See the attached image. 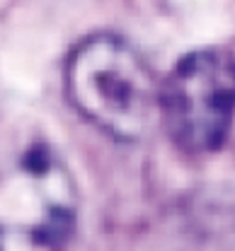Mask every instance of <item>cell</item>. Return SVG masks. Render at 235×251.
Segmentation results:
<instances>
[{
	"label": "cell",
	"instance_id": "1",
	"mask_svg": "<svg viewBox=\"0 0 235 251\" xmlns=\"http://www.w3.org/2000/svg\"><path fill=\"white\" fill-rule=\"evenodd\" d=\"M78 222V186L39 135H0V251H66Z\"/></svg>",
	"mask_w": 235,
	"mask_h": 251
},
{
	"label": "cell",
	"instance_id": "2",
	"mask_svg": "<svg viewBox=\"0 0 235 251\" xmlns=\"http://www.w3.org/2000/svg\"><path fill=\"white\" fill-rule=\"evenodd\" d=\"M68 101L114 140H138L158 109V82L146 58L109 31L83 39L66 58Z\"/></svg>",
	"mask_w": 235,
	"mask_h": 251
},
{
	"label": "cell",
	"instance_id": "3",
	"mask_svg": "<svg viewBox=\"0 0 235 251\" xmlns=\"http://www.w3.org/2000/svg\"><path fill=\"white\" fill-rule=\"evenodd\" d=\"M158 111L184 155L216 152L235 121V51L202 49L177 63L158 90Z\"/></svg>",
	"mask_w": 235,
	"mask_h": 251
}]
</instances>
